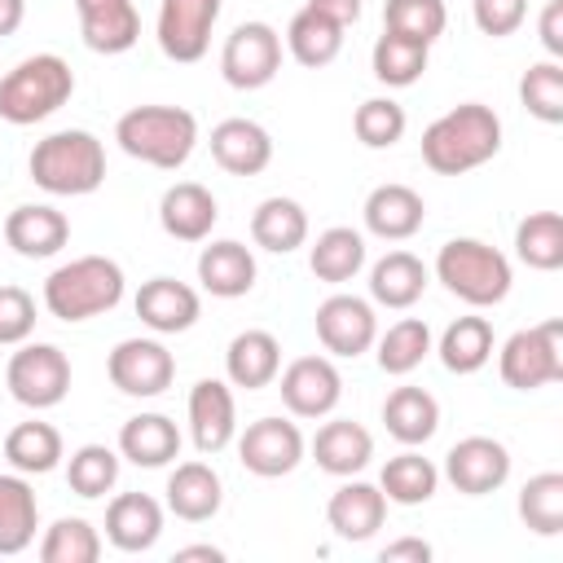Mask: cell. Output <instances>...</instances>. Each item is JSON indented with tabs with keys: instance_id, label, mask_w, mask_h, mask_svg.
<instances>
[{
	"instance_id": "603a6c76",
	"label": "cell",
	"mask_w": 563,
	"mask_h": 563,
	"mask_svg": "<svg viewBox=\"0 0 563 563\" xmlns=\"http://www.w3.org/2000/svg\"><path fill=\"white\" fill-rule=\"evenodd\" d=\"M325 519H330L334 537H343V541H369L383 528V519H387V497H383L378 484H365V479H352L347 475V484H339L330 493Z\"/></svg>"
},
{
	"instance_id": "e0dca14e",
	"label": "cell",
	"mask_w": 563,
	"mask_h": 563,
	"mask_svg": "<svg viewBox=\"0 0 563 563\" xmlns=\"http://www.w3.org/2000/svg\"><path fill=\"white\" fill-rule=\"evenodd\" d=\"M132 308H136L141 325H150L154 334H185L202 317L198 290L189 282H176V277H150V282H141Z\"/></svg>"
},
{
	"instance_id": "5b68a950",
	"label": "cell",
	"mask_w": 563,
	"mask_h": 563,
	"mask_svg": "<svg viewBox=\"0 0 563 563\" xmlns=\"http://www.w3.org/2000/svg\"><path fill=\"white\" fill-rule=\"evenodd\" d=\"M75 92V70L57 53H31L0 79V119L13 128H31L57 114Z\"/></svg>"
},
{
	"instance_id": "4fadbf2b",
	"label": "cell",
	"mask_w": 563,
	"mask_h": 563,
	"mask_svg": "<svg viewBox=\"0 0 563 563\" xmlns=\"http://www.w3.org/2000/svg\"><path fill=\"white\" fill-rule=\"evenodd\" d=\"M317 339L330 356H361L374 347L378 339V317H374V303L369 299H356V295H330L317 303Z\"/></svg>"
},
{
	"instance_id": "8d00e7d4",
	"label": "cell",
	"mask_w": 563,
	"mask_h": 563,
	"mask_svg": "<svg viewBox=\"0 0 563 563\" xmlns=\"http://www.w3.org/2000/svg\"><path fill=\"white\" fill-rule=\"evenodd\" d=\"M440 365L449 374H475L493 361V325L488 317H457L440 334Z\"/></svg>"
},
{
	"instance_id": "7c38bea8",
	"label": "cell",
	"mask_w": 563,
	"mask_h": 563,
	"mask_svg": "<svg viewBox=\"0 0 563 563\" xmlns=\"http://www.w3.org/2000/svg\"><path fill=\"white\" fill-rule=\"evenodd\" d=\"M220 18V0H158V48L172 62H202L211 48V26Z\"/></svg>"
},
{
	"instance_id": "277c9868",
	"label": "cell",
	"mask_w": 563,
	"mask_h": 563,
	"mask_svg": "<svg viewBox=\"0 0 563 563\" xmlns=\"http://www.w3.org/2000/svg\"><path fill=\"white\" fill-rule=\"evenodd\" d=\"M119 299H123V268L110 255H79L44 277V308L66 325L101 317Z\"/></svg>"
},
{
	"instance_id": "4316f807",
	"label": "cell",
	"mask_w": 563,
	"mask_h": 563,
	"mask_svg": "<svg viewBox=\"0 0 563 563\" xmlns=\"http://www.w3.org/2000/svg\"><path fill=\"white\" fill-rule=\"evenodd\" d=\"M198 282L216 299H242V295H251V286H255V255H251V246H242L233 238H220V242L202 246V255H198Z\"/></svg>"
},
{
	"instance_id": "11a10c76",
	"label": "cell",
	"mask_w": 563,
	"mask_h": 563,
	"mask_svg": "<svg viewBox=\"0 0 563 563\" xmlns=\"http://www.w3.org/2000/svg\"><path fill=\"white\" fill-rule=\"evenodd\" d=\"M189 559H207V563H224V550H220V545H180V550H176V563H189Z\"/></svg>"
},
{
	"instance_id": "83f0119b",
	"label": "cell",
	"mask_w": 563,
	"mask_h": 563,
	"mask_svg": "<svg viewBox=\"0 0 563 563\" xmlns=\"http://www.w3.org/2000/svg\"><path fill=\"white\" fill-rule=\"evenodd\" d=\"M282 369V343L268 334V330H242L229 339L224 347V374L233 387H246V391H260L277 378Z\"/></svg>"
},
{
	"instance_id": "681fc988",
	"label": "cell",
	"mask_w": 563,
	"mask_h": 563,
	"mask_svg": "<svg viewBox=\"0 0 563 563\" xmlns=\"http://www.w3.org/2000/svg\"><path fill=\"white\" fill-rule=\"evenodd\" d=\"M471 18L484 35L501 40V35H515L528 18V0H471Z\"/></svg>"
},
{
	"instance_id": "6da1fadb",
	"label": "cell",
	"mask_w": 563,
	"mask_h": 563,
	"mask_svg": "<svg viewBox=\"0 0 563 563\" xmlns=\"http://www.w3.org/2000/svg\"><path fill=\"white\" fill-rule=\"evenodd\" d=\"M418 145H422V163L435 176H466L501 150V119L484 101H462L444 110L435 123H427Z\"/></svg>"
},
{
	"instance_id": "d6986e66",
	"label": "cell",
	"mask_w": 563,
	"mask_h": 563,
	"mask_svg": "<svg viewBox=\"0 0 563 563\" xmlns=\"http://www.w3.org/2000/svg\"><path fill=\"white\" fill-rule=\"evenodd\" d=\"M4 242L22 260H48L70 242V220L48 202H22L4 216Z\"/></svg>"
},
{
	"instance_id": "52a82bcc",
	"label": "cell",
	"mask_w": 563,
	"mask_h": 563,
	"mask_svg": "<svg viewBox=\"0 0 563 563\" xmlns=\"http://www.w3.org/2000/svg\"><path fill=\"white\" fill-rule=\"evenodd\" d=\"M497 374L515 391H537L563 378V321L515 330L497 352Z\"/></svg>"
},
{
	"instance_id": "484cf974",
	"label": "cell",
	"mask_w": 563,
	"mask_h": 563,
	"mask_svg": "<svg viewBox=\"0 0 563 563\" xmlns=\"http://www.w3.org/2000/svg\"><path fill=\"white\" fill-rule=\"evenodd\" d=\"M224 506V484L211 462H176L167 475V510L185 523H207Z\"/></svg>"
},
{
	"instance_id": "b9f144b4",
	"label": "cell",
	"mask_w": 563,
	"mask_h": 563,
	"mask_svg": "<svg viewBox=\"0 0 563 563\" xmlns=\"http://www.w3.org/2000/svg\"><path fill=\"white\" fill-rule=\"evenodd\" d=\"M519 519L537 537L563 532V475L559 471H541L519 488Z\"/></svg>"
},
{
	"instance_id": "f6af8a7d",
	"label": "cell",
	"mask_w": 563,
	"mask_h": 563,
	"mask_svg": "<svg viewBox=\"0 0 563 563\" xmlns=\"http://www.w3.org/2000/svg\"><path fill=\"white\" fill-rule=\"evenodd\" d=\"M444 22H449L444 0H387L383 4V31H396L427 48L444 35Z\"/></svg>"
},
{
	"instance_id": "7dc6e473",
	"label": "cell",
	"mask_w": 563,
	"mask_h": 563,
	"mask_svg": "<svg viewBox=\"0 0 563 563\" xmlns=\"http://www.w3.org/2000/svg\"><path fill=\"white\" fill-rule=\"evenodd\" d=\"M409 119H405V106L391 101V97H369L356 106L352 114V132L365 150H391L400 136H405Z\"/></svg>"
},
{
	"instance_id": "3957f363",
	"label": "cell",
	"mask_w": 563,
	"mask_h": 563,
	"mask_svg": "<svg viewBox=\"0 0 563 563\" xmlns=\"http://www.w3.org/2000/svg\"><path fill=\"white\" fill-rule=\"evenodd\" d=\"M114 141L128 158H141L158 172H176L198 145V119L185 106H132L119 114Z\"/></svg>"
},
{
	"instance_id": "bcb514c9",
	"label": "cell",
	"mask_w": 563,
	"mask_h": 563,
	"mask_svg": "<svg viewBox=\"0 0 563 563\" xmlns=\"http://www.w3.org/2000/svg\"><path fill=\"white\" fill-rule=\"evenodd\" d=\"M519 101H523V110L532 119H541L550 128L563 123V66L554 57L532 62L523 70V79H519Z\"/></svg>"
},
{
	"instance_id": "d4e9b609",
	"label": "cell",
	"mask_w": 563,
	"mask_h": 563,
	"mask_svg": "<svg viewBox=\"0 0 563 563\" xmlns=\"http://www.w3.org/2000/svg\"><path fill=\"white\" fill-rule=\"evenodd\" d=\"M369 457H374V435L352 418H330L312 435V462L325 475H339V479L361 475L369 466Z\"/></svg>"
},
{
	"instance_id": "e575fe53",
	"label": "cell",
	"mask_w": 563,
	"mask_h": 563,
	"mask_svg": "<svg viewBox=\"0 0 563 563\" xmlns=\"http://www.w3.org/2000/svg\"><path fill=\"white\" fill-rule=\"evenodd\" d=\"M308 268H312L317 282H330V286L352 282L365 268V238L347 224H334V229L317 233V242L308 251Z\"/></svg>"
},
{
	"instance_id": "44dd1931",
	"label": "cell",
	"mask_w": 563,
	"mask_h": 563,
	"mask_svg": "<svg viewBox=\"0 0 563 563\" xmlns=\"http://www.w3.org/2000/svg\"><path fill=\"white\" fill-rule=\"evenodd\" d=\"M216 220H220L216 194L207 185H198V180H176L158 202V224L176 242H207Z\"/></svg>"
},
{
	"instance_id": "d590c367",
	"label": "cell",
	"mask_w": 563,
	"mask_h": 563,
	"mask_svg": "<svg viewBox=\"0 0 563 563\" xmlns=\"http://www.w3.org/2000/svg\"><path fill=\"white\" fill-rule=\"evenodd\" d=\"M4 457H9V466L22 471V475H48V471H57V462L66 457L62 431H57L53 422H40V418L18 422V427L4 435Z\"/></svg>"
},
{
	"instance_id": "7bdbcfd3",
	"label": "cell",
	"mask_w": 563,
	"mask_h": 563,
	"mask_svg": "<svg viewBox=\"0 0 563 563\" xmlns=\"http://www.w3.org/2000/svg\"><path fill=\"white\" fill-rule=\"evenodd\" d=\"M40 559L44 563H97L101 559V532L88 519H79V515H62L44 532Z\"/></svg>"
},
{
	"instance_id": "ba28073f",
	"label": "cell",
	"mask_w": 563,
	"mask_h": 563,
	"mask_svg": "<svg viewBox=\"0 0 563 563\" xmlns=\"http://www.w3.org/2000/svg\"><path fill=\"white\" fill-rule=\"evenodd\" d=\"M4 387L26 409H53L70 391V356L57 343H18L4 369Z\"/></svg>"
},
{
	"instance_id": "5bb4252c",
	"label": "cell",
	"mask_w": 563,
	"mask_h": 563,
	"mask_svg": "<svg viewBox=\"0 0 563 563\" xmlns=\"http://www.w3.org/2000/svg\"><path fill=\"white\" fill-rule=\"evenodd\" d=\"M277 374H282L277 378L282 405L295 418H325V413H334V405L343 396V378H339V369H334L330 356H295Z\"/></svg>"
},
{
	"instance_id": "ffe728a7",
	"label": "cell",
	"mask_w": 563,
	"mask_h": 563,
	"mask_svg": "<svg viewBox=\"0 0 563 563\" xmlns=\"http://www.w3.org/2000/svg\"><path fill=\"white\" fill-rule=\"evenodd\" d=\"M79 35L92 53H128L141 40V13L132 0H75Z\"/></svg>"
},
{
	"instance_id": "f1b7e54d",
	"label": "cell",
	"mask_w": 563,
	"mask_h": 563,
	"mask_svg": "<svg viewBox=\"0 0 563 563\" xmlns=\"http://www.w3.org/2000/svg\"><path fill=\"white\" fill-rule=\"evenodd\" d=\"M119 457H128L132 466L158 471L172 457H180V431L167 413H136L119 427Z\"/></svg>"
},
{
	"instance_id": "4dcf8cb0",
	"label": "cell",
	"mask_w": 563,
	"mask_h": 563,
	"mask_svg": "<svg viewBox=\"0 0 563 563\" xmlns=\"http://www.w3.org/2000/svg\"><path fill=\"white\" fill-rule=\"evenodd\" d=\"M431 273L418 255L409 251H387L374 268H369V299L383 308H413L427 290Z\"/></svg>"
},
{
	"instance_id": "8fae6325",
	"label": "cell",
	"mask_w": 563,
	"mask_h": 563,
	"mask_svg": "<svg viewBox=\"0 0 563 563\" xmlns=\"http://www.w3.org/2000/svg\"><path fill=\"white\" fill-rule=\"evenodd\" d=\"M303 431L290 422V418H255L242 435H238V462L260 475V479H277V475H290L299 462H303Z\"/></svg>"
},
{
	"instance_id": "816d5d0a",
	"label": "cell",
	"mask_w": 563,
	"mask_h": 563,
	"mask_svg": "<svg viewBox=\"0 0 563 563\" xmlns=\"http://www.w3.org/2000/svg\"><path fill=\"white\" fill-rule=\"evenodd\" d=\"M378 559L383 563H427L431 559V545L422 537H400V541H387L378 550Z\"/></svg>"
},
{
	"instance_id": "9c48e42d",
	"label": "cell",
	"mask_w": 563,
	"mask_h": 563,
	"mask_svg": "<svg viewBox=\"0 0 563 563\" xmlns=\"http://www.w3.org/2000/svg\"><path fill=\"white\" fill-rule=\"evenodd\" d=\"M282 70V35L268 22H242L229 31L220 48V75L238 92H255L273 84Z\"/></svg>"
},
{
	"instance_id": "f907efd6",
	"label": "cell",
	"mask_w": 563,
	"mask_h": 563,
	"mask_svg": "<svg viewBox=\"0 0 563 563\" xmlns=\"http://www.w3.org/2000/svg\"><path fill=\"white\" fill-rule=\"evenodd\" d=\"M537 35H541L545 53L559 62L563 57V0H545V9L537 18Z\"/></svg>"
},
{
	"instance_id": "ee69618b",
	"label": "cell",
	"mask_w": 563,
	"mask_h": 563,
	"mask_svg": "<svg viewBox=\"0 0 563 563\" xmlns=\"http://www.w3.org/2000/svg\"><path fill=\"white\" fill-rule=\"evenodd\" d=\"M66 484H70V493H79L88 501L106 497L119 484V453L106 444H79L66 457Z\"/></svg>"
},
{
	"instance_id": "ac0fdd59",
	"label": "cell",
	"mask_w": 563,
	"mask_h": 563,
	"mask_svg": "<svg viewBox=\"0 0 563 563\" xmlns=\"http://www.w3.org/2000/svg\"><path fill=\"white\" fill-rule=\"evenodd\" d=\"M361 216H365V229H369L374 238H383V242H405V238H413V233L422 229L427 202H422V194H418L413 185L387 180V185H374V189H369Z\"/></svg>"
},
{
	"instance_id": "60d3db41",
	"label": "cell",
	"mask_w": 563,
	"mask_h": 563,
	"mask_svg": "<svg viewBox=\"0 0 563 563\" xmlns=\"http://www.w3.org/2000/svg\"><path fill=\"white\" fill-rule=\"evenodd\" d=\"M374 343H378V369L405 378V374H413L427 361V352H431V325L422 317H400Z\"/></svg>"
},
{
	"instance_id": "f546056e",
	"label": "cell",
	"mask_w": 563,
	"mask_h": 563,
	"mask_svg": "<svg viewBox=\"0 0 563 563\" xmlns=\"http://www.w3.org/2000/svg\"><path fill=\"white\" fill-rule=\"evenodd\" d=\"M383 427L391 440H400L405 449H418L435 435L440 427V405L427 387H396L383 400Z\"/></svg>"
},
{
	"instance_id": "cb8c5ba5",
	"label": "cell",
	"mask_w": 563,
	"mask_h": 563,
	"mask_svg": "<svg viewBox=\"0 0 563 563\" xmlns=\"http://www.w3.org/2000/svg\"><path fill=\"white\" fill-rule=\"evenodd\" d=\"M163 537V506L150 493H119L106 506V541L123 554H145Z\"/></svg>"
},
{
	"instance_id": "7a4b0ae2",
	"label": "cell",
	"mask_w": 563,
	"mask_h": 563,
	"mask_svg": "<svg viewBox=\"0 0 563 563\" xmlns=\"http://www.w3.org/2000/svg\"><path fill=\"white\" fill-rule=\"evenodd\" d=\"M26 172L53 198H84L106 180V145L84 128L48 132L44 141H35Z\"/></svg>"
},
{
	"instance_id": "836d02e7",
	"label": "cell",
	"mask_w": 563,
	"mask_h": 563,
	"mask_svg": "<svg viewBox=\"0 0 563 563\" xmlns=\"http://www.w3.org/2000/svg\"><path fill=\"white\" fill-rule=\"evenodd\" d=\"M343 31H347V26H339V22H330L325 13H317V9L303 4V9L290 18V26H286V48H290V57H295L299 66L321 70V66H330V62L339 57Z\"/></svg>"
},
{
	"instance_id": "9a60e30c",
	"label": "cell",
	"mask_w": 563,
	"mask_h": 563,
	"mask_svg": "<svg viewBox=\"0 0 563 563\" xmlns=\"http://www.w3.org/2000/svg\"><path fill=\"white\" fill-rule=\"evenodd\" d=\"M444 479L466 497L497 493L510 479V449L493 435H466L444 453Z\"/></svg>"
},
{
	"instance_id": "74e56055",
	"label": "cell",
	"mask_w": 563,
	"mask_h": 563,
	"mask_svg": "<svg viewBox=\"0 0 563 563\" xmlns=\"http://www.w3.org/2000/svg\"><path fill=\"white\" fill-rule=\"evenodd\" d=\"M378 488H383V497H387L391 506H422V501L435 497L440 471H435L431 457L405 449V453L387 457V466H383V475H378Z\"/></svg>"
},
{
	"instance_id": "30bf717a",
	"label": "cell",
	"mask_w": 563,
	"mask_h": 563,
	"mask_svg": "<svg viewBox=\"0 0 563 563\" xmlns=\"http://www.w3.org/2000/svg\"><path fill=\"white\" fill-rule=\"evenodd\" d=\"M106 374L123 396L150 400L163 396L176 378V356L158 343V339H123L114 343V352L106 356Z\"/></svg>"
},
{
	"instance_id": "d6a6232c",
	"label": "cell",
	"mask_w": 563,
	"mask_h": 563,
	"mask_svg": "<svg viewBox=\"0 0 563 563\" xmlns=\"http://www.w3.org/2000/svg\"><path fill=\"white\" fill-rule=\"evenodd\" d=\"M251 238H255V246H264L273 255H290L308 242V211L295 198L273 194L251 211Z\"/></svg>"
},
{
	"instance_id": "db71d44e",
	"label": "cell",
	"mask_w": 563,
	"mask_h": 563,
	"mask_svg": "<svg viewBox=\"0 0 563 563\" xmlns=\"http://www.w3.org/2000/svg\"><path fill=\"white\" fill-rule=\"evenodd\" d=\"M22 18H26V0H0V40L13 35L22 26Z\"/></svg>"
},
{
	"instance_id": "8992f818",
	"label": "cell",
	"mask_w": 563,
	"mask_h": 563,
	"mask_svg": "<svg viewBox=\"0 0 563 563\" xmlns=\"http://www.w3.org/2000/svg\"><path fill=\"white\" fill-rule=\"evenodd\" d=\"M435 277L471 308H493L510 295V260L479 238H449L435 255Z\"/></svg>"
},
{
	"instance_id": "f35d334b",
	"label": "cell",
	"mask_w": 563,
	"mask_h": 563,
	"mask_svg": "<svg viewBox=\"0 0 563 563\" xmlns=\"http://www.w3.org/2000/svg\"><path fill=\"white\" fill-rule=\"evenodd\" d=\"M427 62H431V48L418 44V40H405V35H396V31H383V35L374 40V53H369L374 79L387 84V88H409V84H418L422 70H427Z\"/></svg>"
},
{
	"instance_id": "c3c4849f",
	"label": "cell",
	"mask_w": 563,
	"mask_h": 563,
	"mask_svg": "<svg viewBox=\"0 0 563 563\" xmlns=\"http://www.w3.org/2000/svg\"><path fill=\"white\" fill-rule=\"evenodd\" d=\"M35 334V299L22 286H0V347H18Z\"/></svg>"
},
{
	"instance_id": "ab89813d",
	"label": "cell",
	"mask_w": 563,
	"mask_h": 563,
	"mask_svg": "<svg viewBox=\"0 0 563 563\" xmlns=\"http://www.w3.org/2000/svg\"><path fill=\"white\" fill-rule=\"evenodd\" d=\"M515 255L537 268V273H554L563 268V216L559 211H532L519 220L515 229Z\"/></svg>"
},
{
	"instance_id": "2e32d148",
	"label": "cell",
	"mask_w": 563,
	"mask_h": 563,
	"mask_svg": "<svg viewBox=\"0 0 563 563\" xmlns=\"http://www.w3.org/2000/svg\"><path fill=\"white\" fill-rule=\"evenodd\" d=\"M238 435V405L224 378H198L189 387V440L202 457H216Z\"/></svg>"
},
{
	"instance_id": "7402d4cb",
	"label": "cell",
	"mask_w": 563,
	"mask_h": 563,
	"mask_svg": "<svg viewBox=\"0 0 563 563\" xmlns=\"http://www.w3.org/2000/svg\"><path fill=\"white\" fill-rule=\"evenodd\" d=\"M211 158L229 176H260L273 163V136L255 119H220L211 128Z\"/></svg>"
},
{
	"instance_id": "1f68e13d",
	"label": "cell",
	"mask_w": 563,
	"mask_h": 563,
	"mask_svg": "<svg viewBox=\"0 0 563 563\" xmlns=\"http://www.w3.org/2000/svg\"><path fill=\"white\" fill-rule=\"evenodd\" d=\"M40 501L22 471L0 475V554H22L35 541Z\"/></svg>"
},
{
	"instance_id": "f5cc1de1",
	"label": "cell",
	"mask_w": 563,
	"mask_h": 563,
	"mask_svg": "<svg viewBox=\"0 0 563 563\" xmlns=\"http://www.w3.org/2000/svg\"><path fill=\"white\" fill-rule=\"evenodd\" d=\"M308 9L325 13V18L339 22V26H352V22L361 18V0H308Z\"/></svg>"
}]
</instances>
